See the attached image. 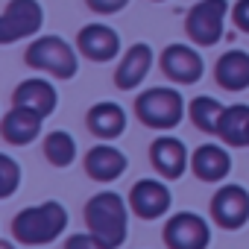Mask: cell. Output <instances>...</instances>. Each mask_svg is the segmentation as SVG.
Returning <instances> with one entry per match:
<instances>
[{
	"instance_id": "cell-26",
	"label": "cell",
	"mask_w": 249,
	"mask_h": 249,
	"mask_svg": "<svg viewBox=\"0 0 249 249\" xmlns=\"http://www.w3.org/2000/svg\"><path fill=\"white\" fill-rule=\"evenodd\" d=\"M231 18H234V27L240 33H249V0H237L231 9Z\"/></svg>"
},
{
	"instance_id": "cell-19",
	"label": "cell",
	"mask_w": 249,
	"mask_h": 249,
	"mask_svg": "<svg viewBox=\"0 0 249 249\" xmlns=\"http://www.w3.org/2000/svg\"><path fill=\"white\" fill-rule=\"evenodd\" d=\"M214 79L223 91H246L249 88V53L226 50L214 65Z\"/></svg>"
},
{
	"instance_id": "cell-9",
	"label": "cell",
	"mask_w": 249,
	"mask_h": 249,
	"mask_svg": "<svg viewBox=\"0 0 249 249\" xmlns=\"http://www.w3.org/2000/svg\"><path fill=\"white\" fill-rule=\"evenodd\" d=\"M159 68L176 85H196L202 79V73H205V62H202L199 50L191 47V44H170V47H164V53L159 59Z\"/></svg>"
},
{
	"instance_id": "cell-7",
	"label": "cell",
	"mask_w": 249,
	"mask_h": 249,
	"mask_svg": "<svg viewBox=\"0 0 249 249\" xmlns=\"http://www.w3.org/2000/svg\"><path fill=\"white\" fill-rule=\"evenodd\" d=\"M211 220L226 231H237L249 223V191L237 182H223L211 196Z\"/></svg>"
},
{
	"instance_id": "cell-6",
	"label": "cell",
	"mask_w": 249,
	"mask_h": 249,
	"mask_svg": "<svg viewBox=\"0 0 249 249\" xmlns=\"http://www.w3.org/2000/svg\"><path fill=\"white\" fill-rule=\"evenodd\" d=\"M161 240L167 249H208L211 223L196 211H176L164 220Z\"/></svg>"
},
{
	"instance_id": "cell-10",
	"label": "cell",
	"mask_w": 249,
	"mask_h": 249,
	"mask_svg": "<svg viewBox=\"0 0 249 249\" xmlns=\"http://www.w3.org/2000/svg\"><path fill=\"white\" fill-rule=\"evenodd\" d=\"M173 205V194L167 188V179H141L129 191V208L141 220H161Z\"/></svg>"
},
{
	"instance_id": "cell-17",
	"label": "cell",
	"mask_w": 249,
	"mask_h": 249,
	"mask_svg": "<svg viewBox=\"0 0 249 249\" xmlns=\"http://www.w3.org/2000/svg\"><path fill=\"white\" fill-rule=\"evenodd\" d=\"M12 106H24V108L38 111L41 117H50L59 106V91L53 88V82H47L41 76H33V79H24L12 91Z\"/></svg>"
},
{
	"instance_id": "cell-11",
	"label": "cell",
	"mask_w": 249,
	"mask_h": 249,
	"mask_svg": "<svg viewBox=\"0 0 249 249\" xmlns=\"http://www.w3.org/2000/svg\"><path fill=\"white\" fill-rule=\"evenodd\" d=\"M188 161H191L188 147H185L179 138H173V135H159V138L150 144V164H153V170H156L161 179H167V182L182 179L185 170H188Z\"/></svg>"
},
{
	"instance_id": "cell-16",
	"label": "cell",
	"mask_w": 249,
	"mask_h": 249,
	"mask_svg": "<svg viewBox=\"0 0 249 249\" xmlns=\"http://www.w3.org/2000/svg\"><path fill=\"white\" fill-rule=\"evenodd\" d=\"M126 167H129V159L123 156L117 147L106 144V141L85 153V173L94 182H114V179H120L123 173H126Z\"/></svg>"
},
{
	"instance_id": "cell-20",
	"label": "cell",
	"mask_w": 249,
	"mask_h": 249,
	"mask_svg": "<svg viewBox=\"0 0 249 249\" xmlns=\"http://www.w3.org/2000/svg\"><path fill=\"white\" fill-rule=\"evenodd\" d=\"M220 141L226 147H249V106L246 103H234V106H226V114H223V123H220Z\"/></svg>"
},
{
	"instance_id": "cell-5",
	"label": "cell",
	"mask_w": 249,
	"mask_h": 249,
	"mask_svg": "<svg viewBox=\"0 0 249 249\" xmlns=\"http://www.w3.org/2000/svg\"><path fill=\"white\" fill-rule=\"evenodd\" d=\"M229 0H199L185 18V33L196 47H214L223 38Z\"/></svg>"
},
{
	"instance_id": "cell-8",
	"label": "cell",
	"mask_w": 249,
	"mask_h": 249,
	"mask_svg": "<svg viewBox=\"0 0 249 249\" xmlns=\"http://www.w3.org/2000/svg\"><path fill=\"white\" fill-rule=\"evenodd\" d=\"M44 9L38 0H9L0 15V44H15L41 30Z\"/></svg>"
},
{
	"instance_id": "cell-4",
	"label": "cell",
	"mask_w": 249,
	"mask_h": 249,
	"mask_svg": "<svg viewBox=\"0 0 249 249\" xmlns=\"http://www.w3.org/2000/svg\"><path fill=\"white\" fill-rule=\"evenodd\" d=\"M24 62L33 71H44L53 79H73L76 71H79V56L71 47V41H65L62 36H41V38H36L27 47Z\"/></svg>"
},
{
	"instance_id": "cell-15",
	"label": "cell",
	"mask_w": 249,
	"mask_h": 249,
	"mask_svg": "<svg viewBox=\"0 0 249 249\" xmlns=\"http://www.w3.org/2000/svg\"><path fill=\"white\" fill-rule=\"evenodd\" d=\"M150 68H153V47L138 41V44H132L126 53L120 56L117 71H114V85L120 91H135L147 79Z\"/></svg>"
},
{
	"instance_id": "cell-22",
	"label": "cell",
	"mask_w": 249,
	"mask_h": 249,
	"mask_svg": "<svg viewBox=\"0 0 249 249\" xmlns=\"http://www.w3.org/2000/svg\"><path fill=\"white\" fill-rule=\"evenodd\" d=\"M44 159L53 167H71L76 161V138L65 129H53L44 138Z\"/></svg>"
},
{
	"instance_id": "cell-3",
	"label": "cell",
	"mask_w": 249,
	"mask_h": 249,
	"mask_svg": "<svg viewBox=\"0 0 249 249\" xmlns=\"http://www.w3.org/2000/svg\"><path fill=\"white\" fill-rule=\"evenodd\" d=\"M135 114L147 129L170 132L185 117V97L176 88H147L135 97Z\"/></svg>"
},
{
	"instance_id": "cell-1",
	"label": "cell",
	"mask_w": 249,
	"mask_h": 249,
	"mask_svg": "<svg viewBox=\"0 0 249 249\" xmlns=\"http://www.w3.org/2000/svg\"><path fill=\"white\" fill-rule=\"evenodd\" d=\"M129 199H123L117 191H100L85 202V226L106 246L120 249L129 234Z\"/></svg>"
},
{
	"instance_id": "cell-25",
	"label": "cell",
	"mask_w": 249,
	"mask_h": 249,
	"mask_svg": "<svg viewBox=\"0 0 249 249\" xmlns=\"http://www.w3.org/2000/svg\"><path fill=\"white\" fill-rule=\"evenodd\" d=\"M88 3V9H94L97 15H114V12H120L123 6L129 3V0H85Z\"/></svg>"
},
{
	"instance_id": "cell-23",
	"label": "cell",
	"mask_w": 249,
	"mask_h": 249,
	"mask_svg": "<svg viewBox=\"0 0 249 249\" xmlns=\"http://www.w3.org/2000/svg\"><path fill=\"white\" fill-rule=\"evenodd\" d=\"M21 185V164L12 156H0V199H9Z\"/></svg>"
},
{
	"instance_id": "cell-24",
	"label": "cell",
	"mask_w": 249,
	"mask_h": 249,
	"mask_svg": "<svg viewBox=\"0 0 249 249\" xmlns=\"http://www.w3.org/2000/svg\"><path fill=\"white\" fill-rule=\"evenodd\" d=\"M65 249H111V246H106L97 234H91V231H76V234H71L68 240H65Z\"/></svg>"
},
{
	"instance_id": "cell-14",
	"label": "cell",
	"mask_w": 249,
	"mask_h": 249,
	"mask_svg": "<svg viewBox=\"0 0 249 249\" xmlns=\"http://www.w3.org/2000/svg\"><path fill=\"white\" fill-rule=\"evenodd\" d=\"M76 50L91 62H111L120 53V36L108 24H88L76 33Z\"/></svg>"
},
{
	"instance_id": "cell-2",
	"label": "cell",
	"mask_w": 249,
	"mask_h": 249,
	"mask_svg": "<svg viewBox=\"0 0 249 249\" xmlns=\"http://www.w3.org/2000/svg\"><path fill=\"white\" fill-rule=\"evenodd\" d=\"M68 208L56 199L30 205L12 217V240L21 246H44L65 234L68 229Z\"/></svg>"
},
{
	"instance_id": "cell-12",
	"label": "cell",
	"mask_w": 249,
	"mask_h": 249,
	"mask_svg": "<svg viewBox=\"0 0 249 249\" xmlns=\"http://www.w3.org/2000/svg\"><path fill=\"white\" fill-rule=\"evenodd\" d=\"M191 173L208 185L226 182L231 173V156H229L226 144H199L191 153Z\"/></svg>"
},
{
	"instance_id": "cell-21",
	"label": "cell",
	"mask_w": 249,
	"mask_h": 249,
	"mask_svg": "<svg viewBox=\"0 0 249 249\" xmlns=\"http://www.w3.org/2000/svg\"><path fill=\"white\" fill-rule=\"evenodd\" d=\"M223 114H226V106H223L217 97H211V94H199V97H194V100L188 103V117H191V123H194L199 132H205V135H217V132H220Z\"/></svg>"
},
{
	"instance_id": "cell-27",
	"label": "cell",
	"mask_w": 249,
	"mask_h": 249,
	"mask_svg": "<svg viewBox=\"0 0 249 249\" xmlns=\"http://www.w3.org/2000/svg\"><path fill=\"white\" fill-rule=\"evenodd\" d=\"M0 249H15V243L12 240H0Z\"/></svg>"
},
{
	"instance_id": "cell-13",
	"label": "cell",
	"mask_w": 249,
	"mask_h": 249,
	"mask_svg": "<svg viewBox=\"0 0 249 249\" xmlns=\"http://www.w3.org/2000/svg\"><path fill=\"white\" fill-rule=\"evenodd\" d=\"M44 120H47V117H41V114L33 111V108L12 106V108L3 114V120H0V135H3V141L12 144V147H27V144H33V141L41 135Z\"/></svg>"
},
{
	"instance_id": "cell-18",
	"label": "cell",
	"mask_w": 249,
	"mask_h": 249,
	"mask_svg": "<svg viewBox=\"0 0 249 249\" xmlns=\"http://www.w3.org/2000/svg\"><path fill=\"white\" fill-rule=\"evenodd\" d=\"M85 123H88V129H91L97 138L114 141V138H120L123 132H126V123H129V120H126L123 106H117V103H111V100H103V103H97V106L88 108Z\"/></svg>"
}]
</instances>
